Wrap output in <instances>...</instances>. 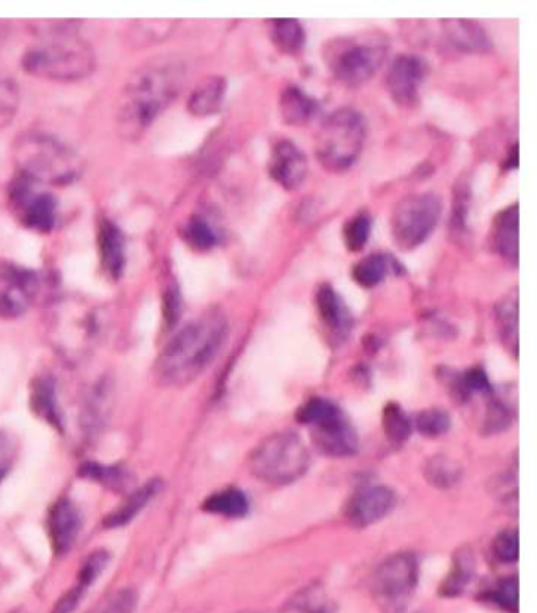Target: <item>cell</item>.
<instances>
[{
  "instance_id": "3957f363",
  "label": "cell",
  "mask_w": 537,
  "mask_h": 613,
  "mask_svg": "<svg viewBox=\"0 0 537 613\" xmlns=\"http://www.w3.org/2000/svg\"><path fill=\"white\" fill-rule=\"evenodd\" d=\"M248 465L257 480L286 486L306 475L311 465V454L297 432H275L252 450Z\"/></svg>"
},
{
  "instance_id": "ffe728a7",
  "label": "cell",
  "mask_w": 537,
  "mask_h": 613,
  "mask_svg": "<svg viewBox=\"0 0 537 613\" xmlns=\"http://www.w3.org/2000/svg\"><path fill=\"white\" fill-rule=\"evenodd\" d=\"M226 87V79L221 76L205 78L191 93L188 111L196 117L213 116L223 106Z\"/></svg>"
},
{
  "instance_id": "44dd1931",
  "label": "cell",
  "mask_w": 537,
  "mask_h": 613,
  "mask_svg": "<svg viewBox=\"0 0 537 613\" xmlns=\"http://www.w3.org/2000/svg\"><path fill=\"white\" fill-rule=\"evenodd\" d=\"M161 489L160 480H152L139 487L130 497H126L125 502L111 514L104 517V528H120L130 524L134 517L141 513L145 506L149 505L150 500L155 497Z\"/></svg>"
},
{
  "instance_id": "603a6c76",
  "label": "cell",
  "mask_w": 537,
  "mask_h": 613,
  "mask_svg": "<svg viewBox=\"0 0 537 613\" xmlns=\"http://www.w3.org/2000/svg\"><path fill=\"white\" fill-rule=\"evenodd\" d=\"M30 405L38 417L48 421L51 426L62 431V420H60L59 405H57L56 387L51 377H38L32 383V394H30Z\"/></svg>"
},
{
  "instance_id": "ac0fdd59",
  "label": "cell",
  "mask_w": 537,
  "mask_h": 613,
  "mask_svg": "<svg viewBox=\"0 0 537 613\" xmlns=\"http://www.w3.org/2000/svg\"><path fill=\"white\" fill-rule=\"evenodd\" d=\"M493 246L503 259L519 262V204L511 205L493 224Z\"/></svg>"
},
{
  "instance_id": "e0dca14e",
  "label": "cell",
  "mask_w": 537,
  "mask_h": 613,
  "mask_svg": "<svg viewBox=\"0 0 537 613\" xmlns=\"http://www.w3.org/2000/svg\"><path fill=\"white\" fill-rule=\"evenodd\" d=\"M443 29L454 48L468 54L489 53L492 41L484 27L470 19H446Z\"/></svg>"
},
{
  "instance_id": "e575fe53",
  "label": "cell",
  "mask_w": 537,
  "mask_h": 613,
  "mask_svg": "<svg viewBox=\"0 0 537 613\" xmlns=\"http://www.w3.org/2000/svg\"><path fill=\"white\" fill-rule=\"evenodd\" d=\"M489 599L509 613H519V580L517 577L498 582L497 587L489 593Z\"/></svg>"
},
{
  "instance_id": "ab89813d",
  "label": "cell",
  "mask_w": 537,
  "mask_h": 613,
  "mask_svg": "<svg viewBox=\"0 0 537 613\" xmlns=\"http://www.w3.org/2000/svg\"><path fill=\"white\" fill-rule=\"evenodd\" d=\"M470 185L465 180L456 188V201H454V213H452V227L463 234L467 226V216L470 212Z\"/></svg>"
},
{
  "instance_id": "8d00e7d4",
  "label": "cell",
  "mask_w": 537,
  "mask_h": 613,
  "mask_svg": "<svg viewBox=\"0 0 537 613\" xmlns=\"http://www.w3.org/2000/svg\"><path fill=\"white\" fill-rule=\"evenodd\" d=\"M493 554L501 563H515L519 560V533L506 530L493 541Z\"/></svg>"
},
{
  "instance_id": "d6a6232c",
  "label": "cell",
  "mask_w": 537,
  "mask_h": 613,
  "mask_svg": "<svg viewBox=\"0 0 537 613\" xmlns=\"http://www.w3.org/2000/svg\"><path fill=\"white\" fill-rule=\"evenodd\" d=\"M416 428H418L419 434H423L424 437L435 439V437L446 434L448 429L451 428V417L446 410L440 409V407H432V409L419 413L418 418H416Z\"/></svg>"
},
{
  "instance_id": "7402d4cb",
  "label": "cell",
  "mask_w": 537,
  "mask_h": 613,
  "mask_svg": "<svg viewBox=\"0 0 537 613\" xmlns=\"http://www.w3.org/2000/svg\"><path fill=\"white\" fill-rule=\"evenodd\" d=\"M279 108H281V117L286 125L301 127L314 119L315 114L319 111V103L298 87H287L282 92Z\"/></svg>"
},
{
  "instance_id": "60d3db41",
  "label": "cell",
  "mask_w": 537,
  "mask_h": 613,
  "mask_svg": "<svg viewBox=\"0 0 537 613\" xmlns=\"http://www.w3.org/2000/svg\"><path fill=\"white\" fill-rule=\"evenodd\" d=\"M163 316L167 328H174L182 316V295L177 284H169L164 290Z\"/></svg>"
},
{
  "instance_id": "9c48e42d",
  "label": "cell",
  "mask_w": 537,
  "mask_h": 613,
  "mask_svg": "<svg viewBox=\"0 0 537 613\" xmlns=\"http://www.w3.org/2000/svg\"><path fill=\"white\" fill-rule=\"evenodd\" d=\"M388 56L383 41H363L350 38L331 46L328 65L334 78L345 86H361L371 81Z\"/></svg>"
},
{
  "instance_id": "836d02e7",
  "label": "cell",
  "mask_w": 537,
  "mask_h": 613,
  "mask_svg": "<svg viewBox=\"0 0 537 613\" xmlns=\"http://www.w3.org/2000/svg\"><path fill=\"white\" fill-rule=\"evenodd\" d=\"M183 237H185L189 246H193L194 249H202V251L215 248L216 243H218V237H216L212 226L200 216H193L186 223Z\"/></svg>"
},
{
  "instance_id": "52a82bcc",
  "label": "cell",
  "mask_w": 537,
  "mask_h": 613,
  "mask_svg": "<svg viewBox=\"0 0 537 613\" xmlns=\"http://www.w3.org/2000/svg\"><path fill=\"white\" fill-rule=\"evenodd\" d=\"M418 560L408 552L391 555L375 569L372 579V596L383 613L407 612L416 585H418Z\"/></svg>"
},
{
  "instance_id": "b9f144b4",
  "label": "cell",
  "mask_w": 537,
  "mask_h": 613,
  "mask_svg": "<svg viewBox=\"0 0 537 613\" xmlns=\"http://www.w3.org/2000/svg\"><path fill=\"white\" fill-rule=\"evenodd\" d=\"M27 305V295L21 290L8 289L0 294V317L2 319H15L24 313Z\"/></svg>"
},
{
  "instance_id": "7bdbcfd3",
  "label": "cell",
  "mask_w": 537,
  "mask_h": 613,
  "mask_svg": "<svg viewBox=\"0 0 537 613\" xmlns=\"http://www.w3.org/2000/svg\"><path fill=\"white\" fill-rule=\"evenodd\" d=\"M134 607H136V593L131 588H123L104 602L98 613H134Z\"/></svg>"
},
{
  "instance_id": "7a4b0ae2",
  "label": "cell",
  "mask_w": 537,
  "mask_h": 613,
  "mask_svg": "<svg viewBox=\"0 0 537 613\" xmlns=\"http://www.w3.org/2000/svg\"><path fill=\"white\" fill-rule=\"evenodd\" d=\"M229 327L223 313L208 311L186 324L167 342L156 361V376L166 385L193 382L212 365L227 339Z\"/></svg>"
},
{
  "instance_id": "2e32d148",
  "label": "cell",
  "mask_w": 537,
  "mask_h": 613,
  "mask_svg": "<svg viewBox=\"0 0 537 613\" xmlns=\"http://www.w3.org/2000/svg\"><path fill=\"white\" fill-rule=\"evenodd\" d=\"M315 305H317L322 324L334 338L342 341L350 335L353 328L352 313L345 305L341 295L330 284H322L319 287L315 295Z\"/></svg>"
},
{
  "instance_id": "f1b7e54d",
  "label": "cell",
  "mask_w": 537,
  "mask_h": 613,
  "mask_svg": "<svg viewBox=\"0 0 537 613\" xmlns=\"http://www.w3.org/2000/svg\"><path fill=\"white\" fill-rule=\"evenodd\" d=\"M383 429L389 442L393 445H402L407 442L412 434V423L408 420L407 413L399 404H388L383 409Z\"/></svg>"
},
{
  "instance_id": "d590c367",
  "label": "cell",
  "mask_w": 537,
  "mask_h": 613,
  "mask_svg": "<svg viewBox=\"0 0 537 613\" xmlns=\"http://www.w3.org/2000/svg\"><path fill=\"white\" fill-rule=\"evenodd\" d=\"M79 475L82 478H87V480L98 481L104 486L111 487L114 491L125 484L123 483L125 475H123L122 470L117 469V467H104V465H98L95 462H87V464L82 465L79 469Z\"/></svg>"
},
{
  "instance_id": "8fae6325",
  "label": "cell",
  "mask_w": 537,
  "mask_h": 613,
  "mask_svg": "<svg viewBox=\"0 0 537 613\" xmlns=\"http://www.w3.org/2000/svg\"><path fill=\"white\" fill-rule=\"evenodd\" d=\"M429 71V64L424 57L416 54H402L397 57L386 76V87L394 103L402 108H415Z\"/></svg>"
},
{
  "instance_id": "5b68a950",
  "label": "cell",
  "mask_w": 537,
  "mask_h": 613,
  "mask_svg": "<svg viewBox=\"0 0 537 613\" xmlns=\"http://www.w3.org/2000/svg\"><path fill=\"white\" fill-rule=\"evenodd\" d=\"M97 57L84 41L65 37L45 45L34 46L23 57L29 75L51 81H79L92 75Z\"/></svg>"
},
{
  "instance_id": "9a60e30c",
  "label": "cell",
  "mask_w": 537,
  "mask_h": 613,
  "mask_svg": "<svg viewBox=\"0 0 537 613\" xmlns=\"http://www.w3.org/2000/svg\"><path fill=\"white\" fill-rule=\"evenodd\" d=\"M15 204L23 209V221L26 226L40 232H49L56 221L57 201L51 194L34 196L26 182L16 183L12 194Z\"/></svg>"
},
{
  "instance_id": "f35d334b",
  "label": "cell",
  "mask_w": 537,
  "mask_h": 613,
  "mask_svg": "<svg viewBox=\"0 0 537 613\" xmlns=\"http://www.w3.org/2000/svg\"><path fill=\"white\" fill-rule=\"evenodd\" d=\"M18 89L13 81H0V127L8 125L18 111Z\"/></svg>"
},
{
  "instance_id": "f6af8a7d",
  "label": "cell",
  "mask_w": 537,
  "mask_h": 613,
  "mask_svg": "<svg viewBox=\"0 0 537 613\" xmlns=\"http://www.w3.org/2000/svg\"><path fill=\"white\" fill-rule=\"evenodd\" d=\"M15 462V442L10 435L0 432V481L12 469Z\"/></svg>"
},
{
  "instance_id": "7c38bea8",
  "label": "cell",
  "mask_w": 537,
  "mask_h": 613,
  "mask_svg": "<svg viewBox=\"0 0 537 613\" xmlns=\"http://www.w3.org/2000/svg\"><path fill=\"white\" fill-rule=\"evenodd\" d=\"M397 498L389 487L364 486L350 497L345 506V519L356 528L371 527L388 516Z\"/></svg>"
},
{
  "instance_id": "d6986e66",
  "label": "cell",
  "mask_w": 537,
  "mask_h": 613,
  "mask_svg": "<svg viewBox=\"0 0 537 613\" xmlns=\"http://www.w3.org/2000/svg\"><path fill=\"white\" fill-rule=\"evenodd\" d=\"M98 245H100L101 264L104 270L112 278L119 279L125 268V240H123L119 227L115 226L112 221H101Z\"/></svg>"
},
{
  "instance_id": "4316f807",
  "label": "cell",
  "mask_w": 537,
  "mask_h": 613,
  "mask_svg": "<svg viewBox=\"0 0 537 613\" xmlns=\"http://www.w3.org/2000/svg\"><path fill=\"white\" fill-rule=\"evenodd\" d=\"M497 325L501 341L514 355L519 350V300L517 294L503 298L497 306Z\"/></svg>"
},
{
  "instance_id": "4dcf8cb0",
  "label": "cell",
  "mask_w": 537,
  "mask_h": 613,
  "mask_svg": "<svg viewBox=\"0 0 537 613\" xmlns=\"http://www.w3.org/2000/svg\"><path fill=\"white\" fill-rule=\"evenodd\" d=\"M282 613H334L333 607L320 588L309 587L287 604Z\"/></svg>"
},
{
  "instance_id": "30bf717a",
  "label": "cell",
  "mask_w": 537,
  "mask_h": 613,
  "mask_svg": "<svg viewBox=\"0 0 537 613\" xmlns=\"http://www.w3.org/2000/svg\"><path fill=\"white\" fill-rule=\"evenodd\" d=\"M18 160L32 179L67 183L76 174L75 157L62 144L43 134L27 136L18 145Z\"/></svg>"
},
{
  "instance_id": "74e56055",
  "label": "cell",
  "mask_w": 537,
  "mask_h": 613,
  "mask_svg": "<svg viewBox=\"0 0 537 613\" xmlns=\"http://www.w3.org/2000/svg\"><path fill=\"white\" fill-rule=\"evenodd\" d=\"M109 555L106 550H95L87 557L79 573V584L81 587H89L98 579L104 568L108 565Z\"/></svg>"
},
{
  "instance_id": "bcb514c9",
  "label": "cell",
  "mask_w": 537,
  "mask_h": 613,
  "mask_svg": "<svg viewBox=\"0 0 537 613\" xmlns=\"http://www.w3.org/2000/svg\"><path fill=\"white\" fill-rule=\"evenodd\" d=\"M84 590H86V588L81 587V585H76L75 588H71L70 591H67V593L57 601L51 613L75 612L76 607H78L79 602H81L82 595H84Z\"/></svg>"
},
{
  "instance_id": "ba28073f",
  "label": "cell",
  "mask_w": 537,
  "mask_h": 613,
  "mask_svg": "<svg viewBox=\"0 0 537 613\" xmlns=\"http://www.w3.org/2000/svg\"><path fill=\"white\" fill-rule=\"evenodd\" d=\"M443 212L437 194L421 193L404 197L391 216V234L394 243L404 251L423 245L437 229Z\"/></svg>"
},
{
  "instance_id": "ee69618b",
  "label": "cell",
  "mask_w": 537,
  "mask_h": 613,
  "mask_svg": "<svg viewBox=\"0 0 537 613\" xmlns=\"http://www.w3.org/2000/svg\"><path fill=\"white\" fill-rule=\"evenodd\" d=\"M460 383L467 394L470 391H490L489 377L481 368H471L465 372L460 376Z\"/></svg>"
},
{
  "instance_id": "7dc6e473",
  "label": "cell",
  "mask_w": 537,
  "mask_h": 613,
  "mask_svg": "<svg viewBox=\"0 0 537 613\" xmlns=\"http://www.w3.org/2000/svg\"><path fill=\"white\" fill-rule=\"evenodd\" d=\"M509 423V413L508 410L501 407L500 404H493L492 410H490L489 420H487V424H489V428H492L493 431H501V429L506 428Z\"/></svg>"
},
{
  "instance_id": "8992f818",
  "label": "cell",
  "mask_w": 537,
  "mask_h": 613,
  "mask_svg": "<svg viewBox=\"0 0 537 613\" xmlns=\"http://www.w3.org/2000/svg\"><path fill=\"white\" fill-rule=\"evenodd\" d=\"M298 421L312 429V440L331 457L352 456L358 450V435L349 418L328 399L312 398L297 412Z\"/></svg>"
},
{
  "instance_id": "cb8c5ba5",
  "label": "cell",
  "mask_w": 537,
  "mask_h": 613,
  "mask_svg": "<svg viewBox=\"0 0 537 613\" xmlns=\"http://www.w3.org/2000/svg\"><path fill=\"white\" fill-rule=\"evenodd\" d=\"M202 509L207 513L238 519L248 514L249 500L245 492H241L237 487H227L224 491L210 495L202 505Z\"/></svg>"
},
{
  "instance_id": "6da1fadb",
  "label": "cell",
  "mask_w": 537,
  "mask_h": 613,
  "mask_svg": "<svg viewBox=\"0 0 537 613\" xmlns=\"http://www.w3.org/2000/svg\"><path fill=\"white\" fill-rule=\"evenodd\" d=\"M183 76L182 65L172 60H155L131 76L117 109V128L123 138L138 139L155 122L177 98Z\"/></svg>"
},
{
  "instance_id": "1f68e13d",
  "label": "cell",
  "mask_w": 537,
  "mask_h": 613,
  "mask_svg": "<svg viewBox=\"0 0 537 613\" xmlns=\"http://www.w3.org/2000/svg\"><path fill=\"white\" fill-rule=\"evenodd\" d=\"M372 232V218L367 213H358L344 226L345 248L350 253H360L361 249L369 242Z\"/></svg>"
},
{
  "instance_id": "277c9868",
  "label": "cell",
  "mask_w": 537,
  "mask_h": 613,
  "mask_svg": "<svg viewBox=\"0 0 537 613\" xmlns=\"http://www.w3.org/2000/svg\"><path fill=\"white\" fill-rule=\"evenodd\" d=\"M367 123L363 114L342 108L323 120L315 136V157L326 171L344 172L363 153Z\"/></svg>"
},
{
  "instance_id": "f546056e",
  "label": "cell",
  "mask_w": 537,
  "mask_h": 613,
  "mask_svg": "<svg viewBox=\"0 0 537 613\" xmlns=\"http://www.w3.org/2000/svg\"><path fill=\"white\" fill-rule=\"evenodd\" d=\"M424 475H426L430 484L446 489V487L459 483L462 470L456 462H452L448 457L434 456L427 461Z\"/></svg>"
},
{
  "instance_id": "4fadbf2b",
  "label": "cell",
  "mask_w": 537,
  "mask_h": 613,
  "mask_svg": "<svg viewBox=\"0 0 537 613\" xmlns=\"http://www.w3.org/2000/svg\"><path fill=\"white\" fill-rule=\"evenodd\" d=\"M268 171L281 188L295 191L308 177V158L292 141H281L271 150Z\"/></svg>"
},
{
  "instance_id": "d4e9b609",
  "label": "cell",
  "mask_w": 537,
  "mask_h": 613,
  "mask_svg": "<svg viewBox=\"0 0 537 613\" xmlns=\"http://www.w3.org/2000/svg\"><path fill=\"white\" fill-rule=\"evenodd\" d=\"M473 573H475V557H473V552L468 547L457 550V554L454 555V561H452L451 573H449L448 579L441 585V595L446 596V598L459 596L467 588Z\"/></svg>"
},
{
  "instance_id": "484cf974",
  "label": "cell",
  "mask_w": 537,
  "mask_h": 613,
  "mask_svg": "<svg viewBox=\"0 0 537 613\" xmlns=\"http://www.w3.org/2000/svg\"><path fill=\"white\" fill-rule=\"evenodd\" d=\"M271 41L282 54L297 56L306 45V32L297 19H275L271 24Z\"/></svg>"
},
{
  "instance_id": "5bb4252c",
  "label": "cell",
  "mask_w": 537,
  "mask_h": 613,
  "mask_svg": "<svg viewBox=\"0 0 537 613\" xmlns=\"http://www.w3.org/2000/svg\"><path fill=\"white\" fill-rule=\"evenodd\" d=\"M81 530V516L75 503L60 498L49 509L48 533L52 549L57 555L68 554L75 546Z\"/></svg>"
},
{
  "instance_id": "83f0119b",
  "label": "cell",
  "mask_w": 537,
  "mask_h": 613,
  "mask_svg": "<svg viewBox=\"0 0 537 613\" xmlns=\"http://www.w3.org/2000/svg\"><path fill=\"white\" fill-rule=\"evenodd\" d=\"M393 264L394 259L385 254H371L353 267L352 276L358 286L372 289L382 283Z\"/></svg>"
}]
</instances>
